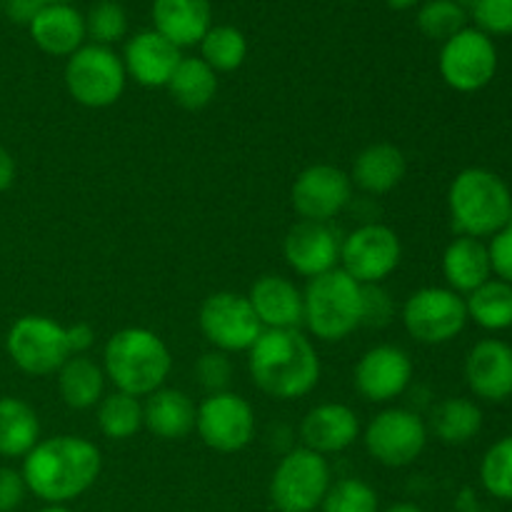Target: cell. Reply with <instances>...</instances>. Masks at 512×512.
<instances>
[{
	"label": "cell",
	"instance_id": "7a4b0ae2",
	"mask_svg": "<svg viewBox=\"0 0 512 512\" xmlns=\"http://www.w3.org/2000/svg\"><path fill=\"white\" fill-rule=\"evenodd\" d=\"M253 383L275 400L305 398L320 380V358L300 330H263L248 350Z\"/></svg>",
	"mask_w": 512,
	"mask_h": 512
},
{
	"label": "cell",
	"instance_id": "5bb4252c",
	"mask_svg": "<svg viewBox=\"0 0 512 512\" xmlns=\"http://www.w3.org/2000/svg\"><path fill=\"white\" fill-rule=\"evenodd\" d=\"M195 430L215 453H238L255 435V413L245 398L235 393H213L198 405Z\"/></svg>",
	"mask_w": 512,
	"mask_h": 512
},
{
	"label": "cell",
	"instance_id": "6da1fadb",
	"mask_svg": "<svg viewBox=\"0 0 512 512\" xmlns=\"http://www.w3.org/2000/svg\"><path fill=\"white\" fill-rule=\"evenodd\" d=\"M103 458L100 448L80 435H55L38 440L23 458L28 493L48 505H65L88 493L98 480Z\"/></svg>",
	"mask_w": 512,
	"mask_h": 512
},
{
	"label": "cell",
	"instance_id": "3957f363",
	"mask_svg": "<svg viewBox=\"0 0 512 512\" xmlns=\"http://www.w3.org/2000/svg\"><path fill=\"white\" fill-rule=\"evenodd\" d=\"M173 358L160 335L148 328H123L103 348V373L115 390L148 398L168 380Z\"/></svg>",
	"mask_w": 512,
	"mask_h": 512
},
{
	"label": "cell",
	"instance_id": "603a6c76",
	"mask_svg": "<svg viewBox=\"0 0 512 512\" xmlns=\"http://www.w3.org/2000/svg\"><path fill=\"white\" fill-rule=\"evenodd\" d=\"M153 30L178 48L198 45L213 28L210 0H153Z\"/></svg>",
	"mask_w": 512,
	"mask_h": 512
},
{
	"label": "cell",
	"instance_id": "44dd1931",
	"mask_svg": "<svg viewBox=\"0 0 512 512\" xmlns=\"http://www.w3.org/2000/svg\"><path fill=\"white\" fill-rule=\"evenodd\" d=\"M265 330H298L303 325V293L283 275H263L248 293Z\"/></svg>",
	"mask_w": 512,
	"mask_h": 512
},
{
	"label": "cell",
	"instance_id": "8992f818",
	"mask_svg": "<svg viewBox=\"0 0 512 512\" xmlns=\"http://www.w3.org/2000/svg\"><path fill=\"white\" fill-rule=\"evenodd\" d=\"M123 58L113 48L88 43L65 63V88L83 108H110L125 90Z\"/></svg>",
	"mask_w": 512,
	"mask_h": 512
},
{
	"label": "cell",
	"instance_id": "9a60e30c",
	"mask_svg": "<svg viewBox=\"0 0 512 512\" xmlns=\"http://www.w3.org/2000/svg\"><path fill=\"white\" fill-rule=\"evenodd\" d=\"M290 198H293L295 213L303 220L328 223L348 208L353 198V180L335 165H310L295 178Z\"/></svg>",
	"mask_w": 512,
	"mask_h": 512
},
{
	"label": "cell",
	"instance_id": "1f68e13d",
	"mask_svg": "<svg viewBox=\"0 0 512 512\" xmlns=\"http://www.w3.org/2000/svg\"><path fill=\"white\" fill-rule=\"evenodd\" d=\"M95 408H98L95 410L98 428L105 438L128 440L143 428V403L135 395L115 390V393L103 395Z\"/></svg>",
	"mask_w": 512,
	"mask_h": 512
},
{
	"label": "cell",
	"instance_id": "d6986e66",
	"mask_svg": "<svg viewBox=\"0 0 512 512\" xmlns=\"http://www.w3.org/2000/svg\"><path fill=\"white\" fill-rule=\"evenodd\" d=\"M465 380L478 398L503 403L512 395V348L503 340H480L465 360Z\"/></svg>",
	"mask_w": 512,
	"mask_h": 512
},
{
	"label": "cell",
	"instance_id": "d4e9b609",
	"mask_svg": "<svg viewBox=\"0 0 512 512\" xmlns=\"http://www.w3.org/2000/svg\"><path fill=\"white\" fill-rule=\"evenodd\" d=\"M405 153L393 143H373L360 150L353 160L350 180L370 195H385L398 188L405 178Z\"/></svg>",
	"mask_w": 512,
	"mask_h": 512
},
{
	"label": "cell",
	"instance_id": "d6a6232c",
	"mask_svg": "<svg viewBox=\"0 0 512 512\" xmlns=\"http://www.w3.org/2000/svg\"><path fill=\"white\" fill-rule=\"evenodd\" d=\"M198 45L200 58L215 73H233L248 58V40L235 25H213Z\"/></svg>",
	"mask_w": 512,
	"mask_h": 512
},
{
	"label": "cell",
	"instance_id": "484cf974",
	"mask_svg": "<svg viewBox=\"0 0 512 512\" xmlns=\"http://www.w3.org/2000/svg\"><path fill=\"white\" fill-rule=\"evenodd\" d=\"M443 273L448 280L450 290L455 293H473L480 285H485L493 275L490 268L488 245L478 238L460 235L445 248L443 255Z\"/></svg>",
	"mask_w": 512,
	"mask_h": 512
},
{
	"label": "cell",
	"instance_id": "ffe728a7",
	"mask_svg": "<svg viewBox=\"0 0 512 512\" xmlns=\"http://www.w3.org/2000/svg\"><path fill=\"white\" fill-rule=\"evenodd\" d=\"M360 420L353 408L343 403H323L308 410L300 423L303 448L318 455H335L348 450L358 440Z\"/></svg>",
	"mask_w": 512,
	"mask_h": 512
},
{
	"label": "cell",
	"instance_id": "836d02e7",
	"mask_svg": "<svg viewBox=\"0 0 512 512\" xmlns=\"http://www.w3.org/2000/svg\"><path fill=\"white\" fill-rule=\"evenodd\" d=\"M468 10L460 0H428L418 10V28L430 40H450L468 28Z\"/></svg>",
	"mask_w": 512,
	"mask_h": 512
},
{
	"label": "cell",
	"instance_id": "52a82bcc",
	"mask_svg": "<svg viewBox=\"0 0 512 512\" xmlns=\"http://www.w3.org/2000/svg\"><path fill=\"white\" fill-rule=\"evenodd\" d=\"M5 350L15 368L35 378L58 373L65 360L73 358L68 328L48 315H23L15 320L5 338Z\"/></svg>",
	"mask_w": 512,
	"mask_h": 512
},
{
	"label": "cell",
	"instance_id": "e0dca14e",
	"mask_svg": "<svg viewBox=\"0 0 512 512\" xmlns=\"http://www.w3.org/2000/svg\"><path fill=\"white\" fill-rule=\"evenodd\" d=\"M283 253L295 273L313 280L338 268L340 240L328 223L300 220L285 235Z\"/></svg>",
	"mask_w": 512,
	"mask_h": 512
},
{
	"label": "cell",
	"instance_id": "2e32d148",
	"mask_svg": "<svg viewBox=\"0 0 512 512\" xmlns=\"http://www.w3.org/2000/svg\"><path fill=\"white\" fill-rule=\"evenodd\" d=\"M413 360L398 345H375L358 360L353 383L370 403H390L408 390Z\"/></svg>",
	"mask_w": 512,
	"mask_h": 512
},
{
	"label": "cell",
	"instance_id": "ac0fdd59",
	"mask_svg": "<svg viewBox=\"0 0 512 512\" xmlns=\"http://www.w3.org/2000/svg\"><path fill=\"white\" fill-rule=\"evenodd\" d=\"M180 60H183V53H180L178 45L163 38L158 30L135 33L125 43V73L143 88H165Z\"/></svg>",
	"mask_w": 512,
	"mask_h": 512
},
{
	"label": "cell",
	"instance_id": "7c38bea8",
	"mask_svg": "<svg viewBox=\"0 0 512 512\" xmlns=\"http://www.w3.org/2000/svg\"><path fill=\"white\" fill-rule=\"evenodd\" d=\"M400 260L403 245L398 233L388 225H360L340 243V270L360 285H380L398 270Z\"/></svg>",
	"mask_w": 512,
	"mask_h": 512
},
{
	"label": "cell",
	"instance_id": "8fae6325",
	"mask_svg": "<svg viewBox=\"0 0 512 512\" xmlns=\"http://www.w3.org/2000/svg\"><path fill=\"white\" fill-rule=\"evenodd\" d=\"M465 323V300L450 288H420L403 305L405 330L423 345L450 343L463 333Z\"/></svg>",
	"mask_w": 512,
	"mask_h": 512
},
{
	"label": "cell",
	"instance_id": "f1b7e54d",
	"mask_svg": "<svg viewBox=\"0 0 512 512\" xmlns=\"http://www.w3.org/2000/svg\"><path fill=\"white\" fill-rule=\"evenodd\" d=\"M165 88L185 110H203L218 93V73L203 58H183Z\"/></svg>",
	"mask_w": 512,
	"mask_h": 512
},
{
	"label": "cell",
	"instance_id": "f546056e",
	"mask_svg": "<svg viewBox=\"0 0 512 512\" xmlns=\"http://www.w3.org/2000/svg\"><path fill=\"white\" fill-rule=\"evenodd\" d=\"M430 430L445 445H465L483 430V410L468 398H448L430 413Z\"/></svg>",
	"mask_w": 512,
	"mask_h": 512
},
{
	"label": "cell",
	"instance_id": "d590c367",
	"mask_svg": "<svg viewBox=\"0 0 512 512\" xmlns=\"http://www.w3.org/2000/svg\"><path fill=\"white\" fill-rule=\"evenodd\" d=\"M323 512H380L378 493L360 478H343L330 485L320 505Z\"/></svg>",
	"mask_w": 512,
	"mask_h": 512
},
{
	"label": "cell",
	"instance_id": "30bf717a",
	"mask_svg": "<svg viewBox=\"0 0 512 512\" xmlns=\"http://www.w3.org/2000/svg\"><path fill=\"white\" fill-rule=\"evenodd\" d=\"M363 443L375 463L385 468H405L423 455L428 445V425L413 410L388 408L370 420Z\"/></svg>",
	"mask_w": 512,
	"mask_h": 512
},
{
	"label": "cell",
	"instance_id": "f35d334b",
	"mask_svg": "<svg viewBox=\"0 0 512 512\" xmlns=\"http://www.w3.org/2000/svg\"><path fill=\"white\" fill-rule=\"evenodd\" d=\"M195 378L198 383L213 393H225L230 385V378H233V363H230L228 353H220V350H210V353H203L195 363Z\"/></svg>",
	"mask_w": 512,
	"mask_h": 512
},
{
	"label": "cell",
	"instance_id": "b9f144b4",
	"mask_svg": "<svg viewBox=\"0 0 512 512\" xmlns=\"http://www.w3.org/2000/svg\"><path fill=\"white\" fill-rule=\"evenodd\" d=\"M28 485L23 473L13 468H0V512H13L23 505Z\"/></svg>",
	"mask_w": 512,
	"mask_h": 512
},
{
	"label": "cell",
	"instance_id": "277c9868",
	"mask_svg": "<svg viewBox=\"0 0 512 512\" xmlns=\"http://www.w3.org/2000/svg\"><path fill=\"white\" fill-rule=\"evenodd\" d=\"M455 230L468 238H488L510 223L512 193L500 175L485 168H468L455 175L448 193Z\"/></svg>",
	"mask_w": 512,
	"mask_h": 512
},
{
	"label": "cell",
	"instance_id": "4fadbf2b",
	"mask_svg": "<svg viewBox=\"0 0 512 512\" xmlns=\"http://www.w3.org/2000/svg\"><path fill=\"white\" fill-rule=\"evenodd\" d=\"M440 75L458 93L483 90L498 70V50L493 38L478 28H465L440 50Z\"/></svg>",
	"mask_w": 512,
	"mask_h": 512
},
{
	"label": "cell",
	"instance_id": "ba28073f",
	"mask_svg": "<svg viewBox=\"0 0 512 512\" xmlns=\"http://www.w3.org/2000/svg\"><path fill=\"white\" fill-rule=\"evenodd\" d=\"M330 485L325 455L295 448L280 460L270 478V503L278 512H315L323 505Z\"/></svg>",
	"mask_w": 512,
	"mask_h": 512
},
{
	"label": "cell",
	"instance_id": "5b68a950",
	"mask_svg": "<svg viewBox=\"0 0 512 512\" xmlns=\"http://www.w3.org/2000/svg\"><path fill=\"white\" fill-rule=\"evenodd\" d=\"M303 325L325 343H338L363 325V285L345 270L318 275L303 293Z\"/></svg>",
	"mask_w": 512,
	"mask_h": 512
},
{
	"label": "cell",
	"instance_id": "8d00e7d4",
	"mask_svg": "<svg viewBox=\"0 0 512 512\" xmlns=\"http://www.w3.org/2000/svg\"><path fill=\"white\" fill-rule=\"evenodd\" d=\"M480 480L493 498L512 503V435L485 453L480 463Z\"/></svg>",
	"mask_w": 512,
	"mask_h": 512
},
{
	"label": "cell",
	"instance_id": "74e56055",
	"mask_svg": "<svg viewBox=\"0 0 512 512\" xmlns=\"http://www.w3.org/2000/svg\"><path fill=\"white\" fill-rule=\"evenodd\" d=\"M478 30L488 35H512V0H470Z\"/></svg>",
	"mask_w": 512,
	"mask_h": 512
},
{
	"label": "cell",
	"instance_id": "ee69618b",
	"mask_svg": "<svg viewBox=\"0 0 512 512\" xmlns=\"http://www.w3.org/2000/svg\"><path fill=\"white\" fill-rule=\"evenodd\" d=\"M68 340H70V350L73 355H85L95 343V333L90 325L85 323H75L68 328Z\"/></svg>",
	"mask_w": 512,
	"mask_h": 512
},
{
	"label": "cell",
	"instance_id": "7dc6e473",
	"mask_svg": "<svg viewBox=\"0 0 512 512\" xmlns=\"http://www.w3.org/2000/svg\"><path fill=\"white\" fill-rule=\"evenodd\" d=\"M385 512H425V510L418 508V505H413V503H398V505H390Z\"/></svg>",
	"mask_w": 512,
	"mask_h": 512
},
{
	"label": "cell",
	"instance_id": "e575fe53",
	"mask_svg": "<svg viewBox=\"0 0 512 512\" xmlns=\"http://www.w3.org/2000/svg\"><path fill=\"white\" fill-rule=\"evenodd\" d=\"M128 33V13L115 0H98L85 15V35L95 45H115Z\"/></svg>",
	"mask_w": 512,
	"mask_h": 512
},
{
	"label": "cell",
	"instance_id": "f6af8a7d",
	"mask_svg": "<svg viewBox=\"0 0 512 512\" xmlns=\"http://www.w3.org/2000/svg\"><path fill=\"white\" fill-rule=\"evenodd\" d=\"M15 180V160L10 158L8 150L0 145V193L8 190Z\"/></svg>",
	"mask_w": 512,
	"mask_h": 512
},
{
	"label": "cell",
	"instance_id": "ab89813d",
	"mask_svg": "<svg viewBox=\"0 0 512 512\" xmlns=\"http://www.w3.org/2000/svg\"><path fill=\"white\" fill-rule=\"evenodd\" d=\"M395 305L393 298L380 285H363V325L370 328H385L393 320Z\"/></svg>",
	"mask_w": 512,
	"mask_h": 512
},
{
	"label": "cell",
	"instance_id": "f907efd6",
	"mask_svg": "<svg viewBox=\"0 0 512 512\" xmlns=\"http://www.w3.org/2000/svg\"><path fill=\"white\" fill-rule=\"evenodd\" d=\"M0 3H5V0H0Z\"/></svg>",
	"mask_w": 512,
	"mask_h": 512
},
{
	"label": "cell",
	"instance_id": "9c48e42d",
	"mask_svg": "<svg viewBox=\"0 0 512 512\" xmlns=\"http://www.w3.org/2000/svg\"><path fill=\"white\" fill-rule=\"evenodd\" d=\"M198 325L208 343L220 353H248L265 330L248 295L230 290L213 293L203 300Z\"/></svg>",
	"mask_w": 512,
	"mask_h": 512
},
{
	"label": "cell",
	"instance_id": "681fc988",
	"mask_svg": "<svg viewBox=\"0 0 512 512\" xmlns=\"http://www.w3.org/2000/svg\"><path fill=\"white\" fill-rule=\"evenodd\" d=\"M43 5H70L73 0H40Z\"/></svg>",
	"mask_w": 512,
	"mask_h": 512
},
{
	"label": "cell",
	"instance_id": "4dcf8cb0",
	"mask_svg": "<svg viewBox=\"0 0 512 512\" xmlns=\"http://www.w3.org/2000/svg\"><path fill=\"white\" fill-rule=\"evenodd\" d=\"M468 320H475L485 330L512 328V285L505 280H488L465 300Z\"/></svg>",
	"mask_w": 512,
	"mask_h": 512
},
{
	"label": "cell",
	"instance_id": "83f0119b",
	"mask_svg": "<svg viewBox=\"0 0 512 512\" xmlns=\"http://www.w3.org/2000/svg\"><path fill=\"white\" fill-rule=\"evenodd\" d=\"M40 440L38 413L20 398H0V455L25 458Z\"/></svg>",
	"mask_w": 512,
	"mask_h": 512
},
{
	"label": "cell",
	"instance_id": "7402d4cb",
	"mask_svg": "<svg viewBox=\"0 0 512 512\" xmlns=\"http://www.w3.org/2000/svg\"><path fill=\"white\" fill-rule=\"evenodd\" d=\"M30 38L43 53L55 58H70L85 45V15L73 5H43L33 23Z\"/></svg>",
	"mask_w": 512,
	"mask_h": 512
},
{
	"label": "cell",
	"instance_id": "c3c4849f",
	"mask_svg": "<svg viewBox=\"0 0 512 512\" xmlns=\"http://www.w3.org/2000/svg\"><path fill=\"white\" fill-rule=\"evenodd\" d=\"M35 512H73V510H68V508H65V505H48V508L35 510Z\"/></svg>",
	"mask_w": 512,
	"mask_h": 512
},
{
	"label": "cell",
	"instance_id": "bcb514c9",
	"mask_svg": "<svg viewBox=\"0 0 512 512\" xmlns=\"http://www.w3.org/2000/svg\"><path fill=\"white\" fill-rule=\"evenodd\" d=\"M385 5L393 10H410L415 5H420V0H385Z\"/></svg>",
	"mask_w": 512,
	"mask_h": 512
},
{
	"label": "cell",
	"instance_id": "7bdbcfd3",
	"mask_svg": "<svg viewBox=\"0 0 512 512\" xmlns=\"http://www.w3.org/2000/svg\"><path fill=\"white\" fill-rule=\"evenodd\" d=\"M40 8H43L40 0H5V13H8V18L13 20V23L20 25L33 23V18L38 15Z\"/></svg>",
	"mask_w": 512,
	"mask_h": 512
},
{
	"label": "cell",
	"instance_id": "4316f807",
	"mask_svg": "<svg viewBox=\"0 0 512 512\" xmlns=\"http://www.w3.org/2000/svg\"><path fill=\"white\" fill-rule=\"evenodd\" d=\"M58 393L73 410H88L103 400L105 373L88 355H73L58 370Z\"/></svg>",
	"mask_w": 512,
	"mask_h": 512
},
{
	"label": "cell",
	"instance_id": "cb8c5ba5",
	"mask_svg": "<svg viewBox=\"0 0 512 512\" xmlns=\"http://www.w3.org/2000/svg\"><path fill=\"white\" fill-rule=\"evenodd\" d=\"M193 398L183 390L160 388L143 403V425L160 440H183L195 430Z\"/></svg>",
	"mask_w": 512,
	"mask_h": 512
},
{
	"label": "cell",
	"instance_id": "60d3db41",
	"mask_svg": "<svg viewBox=\"0 0 512 512\" xmlns=\"http://www.w3.org/2000/svg\"><path fill=\"white\" fill-rule=\"evenodd\" d=\"M490 268L498 275V280L512 285V225H505L500 233L493 235V243L488 245Z\"/></svg>",
	"mask_w": 512,
	"mask_h": 512
}]
</instances>
